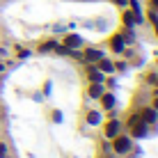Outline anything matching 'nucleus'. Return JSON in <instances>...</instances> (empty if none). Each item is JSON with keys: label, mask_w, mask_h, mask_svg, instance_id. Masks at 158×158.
<instances>
[{"label": "nucleus", "mask_w": 158, "mask_h": 158, "mask_svg": "<svg viewBox=\"0 0 158 158\" xmlns=\"http://www.w3.org/2000/svg\"><path fill=\"white\" fill-rule=\"evenodd\" d=\"M110 142H112L110 149L115 151L117 156H126V154H131V149H133V138H131V135H124V133H119Z\"/></svg>", "instance_id": "f257e3e1"}, {"label": "nucleus", "mask_w": 158, "mask_h": 158, "mask_svg": "<svg viewBox=\"0 0 158 158\" xmlns=\"http://www.w3.org/2000/svg\"><path fill=\"white\" fill-rule=\"evenodd\" d=\"M60 44L67 46V48H71V51H78V48H85V37L80 35V32L69 30V32H64V35L60 37Z\"/></svg>", "instance_id": "f03ea898"}, {"label": "nucleus", "mask_w": 158, "mask_h": 158, "mask_svg": "<svg viewBox=\"0 0 158 158\" xmlns=\"http://www.w3.org/2000/svg\"><path fill=\"white\" fill-rule=\"evenodd\" d=\"M122 128H124V124L119 122L117 117H112V119H106V122H103V135H106V140H112V138H117V135L122 133Z\"/></svg>", "instance_id": "7ed1b4c3"}, {"label": "nucleus", "mask_w": 158, "mask_h": 158, "mask_svg": "<svg viewBox=\"0 0 158 158\" xmlns=\"http://www.w3.org/2000/svg\"><path fill=\"white\" fill-rule=\"evenodd\" d=\"M108 53L103 51V48H99V46H87V48H83V62L85 64H96L101 57H106Z\"/></svg>", "instance_id": "20e7f679"}, {"label": "nucleus", "mask_w": 158, "mask_h": 158, "mask_svg": "<svg viewBox=\"0 0 158 158\" xmlns=\"http://www.w3.org/2000/svg\"><path fill=\"white\" fill-rule=\"evenodd\" d=\"M138 112H140L142 124H147V126H156V124H158V110H156V108H151V106H140Z\"/></svg>", "instance_id": "39448f33"}, {"label": "nucleus", "mask_w": 158, "mask_h": 158, "mask_svg": "<svg viewBox=\"0 0 158 158\" xmlns=\"http://www.w3.org/2000/svg\"><path fill=\"white\" fill-rule=\"evenodd\" d=\"M108 48H110L112 55H122V53H124L126 44H124V39H122V35H119V32H112V35L108 37Z\"/></svg>", "instance_id": "423d86ee"}, {"label": "nucleus", "mask_w": 158, "mask_h": 158, "mask_svg": "<svg viewBox=\"0 0 158 158\" xmlns=\"http://www.w3.org/2000/svg\"><path fill=\"white\" fill-rule=\"evenodd\" d=\"M85 78H87V83H106V73L99 71L96 64H87L85 67Z\"/></svg>", "instance_id": "0eeeda50"}, {"label": "nucleus", "mask_w": 158, "mask_h": 158, "mask_svg": "<svg viewBox=\"0 0 158 158\" xmlns=\"http://www.w3.org/2000/svg\"><path fill=\"white\" fill-rule=\"evenodd\" d=\"M99 103H101V110H103V112H106V110H112V108H117V96H115V92H112V89H106V92L101 94Z\"/></svg>", "instance_id": "6e6552de"}, {"label": "nucleus", "mask_w": 158, "mask_h": 158, "mask_svg": "<svg viewBox=\"0 0 158 158\" xmlns=\"http://www.w3.org/2000/svg\"><path fill=\"white\" fill-rule=\"evenodd\" d=\"M60 44V39L57 37H48V39H44L39 46H37V53H39V55H48V53H53L55 51V46Z\"/></svg>", "instance_id": "1a4fd4ad"}, {"label": "nucleus", "mask_w": 158, "mask_h": 158, "mask_svg": "<svg viewBox=\"0 0 158 158\" xmlns=\"http://www.w3.org/2000/svg\"><path fill=\"white\" fill-rule=\"evenodd\" d=\"M103 92H106V85H103V83H87V99L99 101Z\"/></svg>", "instance_id": "9d476101"}, {"label": "nucleus", "mask_w": 158, "mask_h": 158, "mask_svg": "<svg viewBox=\"0 0 158 158\" xmlns=\"http://www.w3.org/2000/svg\"><path fill=\"white\" fill-rule=\"evenodd\" d=\"M85 124L87 126H101L103 124V110H87V115H85Z\"/></svg>", "instance_id": "9b49d317"}, {"label": "nucleus", "mask_w": 158, "mask_h": 158, "mask_svg": "<svg viewBox=\"0 0 158 158\" xmlns=\"http://www.w3.org/2000/svg\"><path fill=\"white\" fill-rule=\"evenodd\" d=\"M122 25H124V28H138V16L131 12L128 7L122 9Z\"/></svg>", "instance_id": "f8f14e48"}, {"label": "nucleus", "mask_w": 158, "mask_h": 158, "mask_svg": "<svg viewBox=\"0 0 158 158\" xmlns=\"http://www.w3.org/2000/svg\"><path fill=\"white\" fill-rule=\"evenodd\" d=\"M96 67H99V71H103L106 76H112L115 73V60L106 55V57H101L99 62H96Z\"/></svg>", "instance_id": "ddd939ff"}, {"label": "nucleus", "mask_w": 158, "mask_h": 158, "mask_svg": "<svg viewBox=\"0 0 158 158\" xmlns=\"http://www.w3.org/2000/svg\"><path fill=\"white\" fill-rule=\"evenodd\" d=\"M119 35H122V39H124L126 46H135V44H138V32H135V28H122Z\"/></svg>", "instance_id": "4468645a"}, {"label": "nucleus", "mask_w": 158, "mask_h": 158, "mask_svg": "<svg viewBox=\"0 0 158 158\" xmlns=\"http://www.w3.org/2000/svg\"><path fill=\"white\" fill-rule=\"evenodd\" d=\"M128 9L131 12H133L135 16H138V25H142L144 23V9H142V2H140V0H128Z\"/></svg>", "instance_id": "2eb2a0df"}, {"label": "nucleus", "mask_w": 158, "mask_h": 158, "mask_svg": "<svg viewBox=\"0 0 158 158\" xmlns=\"http://www.w3.org/2000/svg\"><path fill=\"white\" fill-rule=\"evenodd\" d=\"M149 128H151V126H147V124L140 122L138 126L131 128V138H133V140H144L147 135H149Z\"/></svg>", "instance_id": "dca6fc26"}, {"label": "nucleus", "mask_w": 158, "mask_h": 158, "mask_svg": "<svg viewBox=\"0 0 158 158\" xmlns=\"http://www.w3.org/2000/svg\"><path fill=\"white\" fill-rule=\"evenodd\" d=\"M30 57H32V51H30V48L16 46V60H19V62H25V60H30Z\"/></svg>", "instance_id": "f3484780"}, {"label": "nucleus", "mask_w": 158, "mask_h": 158, "mask_svg": "<svg viewBox=\"0 0 158 158\" xmlns=\"http://www.w3.org/2000/svg\"><path fill=\"white\" fill-rule=\"evenodd\" d=\"M144 83L149 87H158V71H156V69L149 71V73H144Z\"/></svg>", "instance_id": "a211bd4d"}, {"label": "nucleus", "mask_w": 158, "mask_h": 158, "mask_svg": "<svg viewBox=\"0 0 158 158\" xmlns=\"http://www.w3.org/2000/svg\"><path fill=\"white\" fill-rule=\"evenodd\" d=\"M142 122V119H140V112L138 110H133L128 115V119H126V128H133V126H138V124Z\"/></svg>", "instance_id": "6ab92c4d"}, {"label": "nucleus", "mask_w": 158, "mask_h": 158, "mask_svg": "<svg viewBox=\"0 0 158 158\" xmlns=\"http://www.w3.org/2000/svg\"><path fill=\"white\" fill-rule=\"evenodd\" d=\"M131 67L128 60H115V73H126Z\"/></svg>", "instance_id": "aec40b11"}, {"label": "nucleus", "mask_w": 158, "mask_h": 158, "mask_svg": "<svg viewBox=\"0 0 158 158\" xmlns=\"http://www.w3.org/2000/svg\"><path fill=\"white\" fill-rule=\"evenodd\" d=\"M51 30H53V35H55V37H57V35L62 37L64 32H69V28H67V23H55V25H53Z\"/></svg>", "instance_id": "412c9836"}, {"label": "nucleus", "mask_w": 158, "mask_h": 158, "mask_svg": "<svg viewBox=\"0 0 158 158\" xmlns=\"http://www.w3.org/2000/svg\"><path fill=\"white\" fill-rule=\"evenodd\" d=\"M41 94H44V99H51V96H53V80H46V83H44Z\"/></svg>", "instance_id": "4be33fe9"}, {"label": "nucleus", "mask_w": 158, "mask_h": 158, "mask_svg": "<svg viewBox=\"0 0 158 158\" xmlns=\"http://www.w3.org/2000/svg\"><path fill=\"white\" fill-rule=\"evenodd\" d=\"M51 119H53L55 124H62V119H64V117H62V110H53V112H51Z\"/></svg>", "instance_id": "5701e85b"}, {"label": "nucleus", "mask_w": 158, "mask_h": 158, "mask_svg": "<svg viewBox=\"0 0 158 158\" xmlns=\"http://www.w3.org/2000/svg\"><path fill=\"white\" fill-rule=\"evenodd\" d=\"M7 154H9L7 142H2V140H0V158H7Z\"/></svg>", "instance_id": "b1692460"}, {"label": "nucleus", "mask_w": 158, "mask_h": 158, "mask_svg": "<svg viewBox=\"0 0 158 158\" xmlns=\"http://www.w3.org/2000/svg\"><path fill=\"white\" fill-rule=\"evenodd\" d=\"M115 7H119V9H124V7H128V0H110Z\"/></svg>", "instance_id": "393cba45"}, {"label": "nucleus", "mask_w": 158, "mask_h": 158, "mask_svg": "<svg viewBox=\"0 0 158 158\" xmlns=\"http://www.w3.org/2000/svg\"><path fill=\"white\" fill-rule=\"evenodd\" d=\"M9 57V48L7 46H0V60H7Z\"/></svg>", "instance_id": "a878e982"}, {"label": "nucleus", "mask_w": 158, "mask_h": 158, "mask_svg": "<svg viewBox=\"0 0 158 158\" xmlns=\"http://www.w3.org/2000/svg\"><path fill=\"white\" fill-rule=\"evenodd\" d=\"M5 71H7V62H5V60H0V76H5Z\"/></svg>", "instance_id": "bb28decb"}, {"label": "nucleus", "mask_w": 158, "mask_h": 158, "mask_svg": "<svg viewBox=\"0 0 158 158\" xmlns=\"http://www.w3.org/2000/svg\"><path fill=\"white\" fill-rule=\"evenodd\" d=\"M151 108H156V110H158V96H154V99H151Z\"/></svg>", "instance_id": "cd10ccee"}, {"label": "nucleus", "mask_w": 158, "mask_h": 158, "mask_svg": "<svg viewBox=\"0 0 158 158\" xmlns=\"http://www.w3.org/2000/svg\"><path fill=\"white\" fill-rule=\"evenodd\" d=\"M151 28H154V35H156V39H158V21H156V23H151Z\"/></svg>", "instance_id": "c85d7f7f"}, {"label": "nucleus", "mask_w": 158, "mask_h": 158, "mask_svg": "<svg viewBox=\"0 0 158 158\" xmlns=\"http://www.w3.org/2000/svg\"><path fill=\"white\" fill-rule=\"evenodd\" d=\"M149 7H154V9H158V0H149Z\"/></svg>", "instance_id": "c756f323"}, {"label": "nucleus", "mask_w": 158, "mask_h": 158, "mask_svg": "<svg viewBox=\"0 0 158 158\" xmlns=\"http://www.w3.org/2000/svg\"><path fill=\"white\" fill-rule=\"evenodd\" d=\"M108 158H115V156H108Z\"/></svg>", "instance_id": "7c9ffc66"}, {"label": "nucleus", "mask_w": 158, "mask_h": 158, "mask_svg": "<svg viewBox=\"0 0 158 158\" xmlns=\"http://www.w3.org/2000/svg\"><path fill=\"white\" fill-rule=\"evenodd\" d=\"M0 80H2V76H0Z\"/></svg>", "instance_id": "2f4dec72"}]
</instances>
